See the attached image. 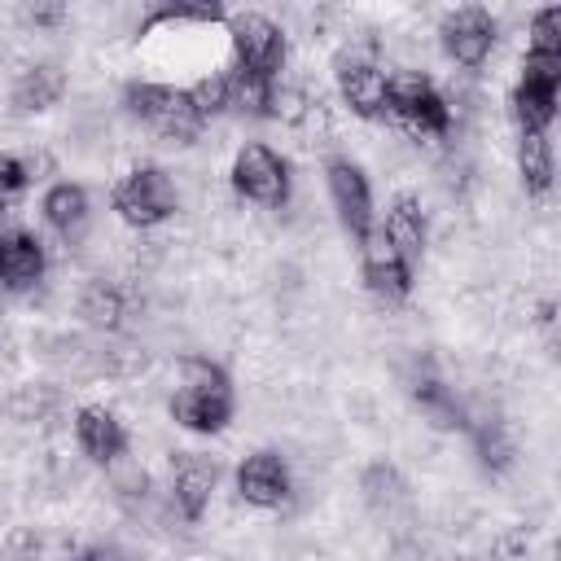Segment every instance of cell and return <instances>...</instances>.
<instances>
[{
	"label": "cell",
	"instance_id": "d4e9b609",
	"mask_svg": "<svg viewBox=\"0 0 561 561\" xmlns=\"http://www.w3.org/2000/svg\"><path fill=\"white\" fill-rule=\"evenodd\" d=\"M526 53H548V57H561V9L548 4L530 18V48Z\"/></svg>",
	"mask_w": 561,
	"mask_h": 561
},
{
	"label": "cell",
	"instance_id": "9a60e30c",
	"mask_svg": "<svg viewBox=\"0 0 561 561\" xmlns=\"http://www.w3.org/2000/svg\"><path fill=\"white\" fill-rule=\"evenodd\" d=\"M48 259L39 237H31L26 228H9L0 232V285L4 289H31L44 276Z\"/></svg>",
	"mask_w": 561,
	"mask_h": 561
},
{
	"label": "cell",
	"instance_id": "6da1fadb",
	"mask_svg": "<svg viewBox=\"0 0 561 561\" xmlns=\"http://www.w3.org/2000/svg\"><path fill=\"white\" fill-rule=\"evenodd\" d=\"M232 408H237L232 381L219 364H210L202 355L180 359V377H175V390H171L175 425H184L193 434H219L232 421Z\"/></svg>",
	"mask_w": 561,
	"mask_h": 561
},
{
	"label": "cell",
	"instance_id": "2e32d148",
	"mask_svg": "<svg viewBox=\"0 0 561 561\" xmlns=\"http://www.w3.org/2000/svg\"><path fill=\"white\" fill-rule=\"evenodd\" d=\"M39 210H44L48 228H53L61 241H79V237L88 232V219H92V206H88L83 184H70V180H57V184L44 193Z\"/></svg>",
	"mask_w": 561,
	"mask_h": 561
},
{
	"label": "cell",
	"instance_id": "ffe728a7",
	"mask_svg": "<svg viewBox=\"0 0 561 561\" xmlns=\"http://www.w3.org/2000/svg\"><path fill=\"white\" fill-rule=\"evenodd\" d=\"M79 316H83L92 329H105V333L123 329V316H127V294H123V285L110 280V276H92V280L83 285V294H79Z\"/></svg>",
	"mask_w": 561,
	"mask_h": 561
},
{
	"label": "cell",
	"instance_id": "f1b7e54d",
	"mask_svg": "<svg viewBox=\"0 0 561 561\" xmlns=\"http://www.w3.org/2000/svg\"><path fill=\"white\" fill-rule=\"evenodd\" d=\"M26 18H31V22H57V18H61V4H35Z\"/></svg>",
	"mask_w": 561,
	"mask_h": 561
},
{
	"label": "cell",
	"instance_id": "ba28073f",
	"mask_svg": "<svg viewBox=\"0 0 561 561\" xmlns=\"http://www.w3.org/2000/svg\"><path fill=\"white\" fill-rule=\"evenodd\" d=\"M438 39H443V53L456 61V66H482L495 48V18L486 9H456L443 18L438 26Z\"/></svg>",
	"mask_w": 561,
	"mask_h": 561
},
{
	"label": "cell",
	"instance_id": "ac0fdd59",
	"mask_svg": "<svg viewBox=\"0 0 561 561\" xmlns=\"http://www.w3.org/2000/svg\"><path fill=\"white\" fill-rule=\"evenodd\" d=\"M61 92H66V75H61L57 61H31V66L18 70V79H13V105H18L22 114H44V110H53V105L61 101Z\"/></svg>",
	"mask_w": 561,
	"mask_h": 561
},
{
	"label": "cell",
	"instance_id": "4316f807",
	"mask_svg": "<svg viewBox=\"0 0 561 561\" xmlns=\"http://www.w3.org/2000/svg\"><path fill=\"white\" fill-rule=\"evenodd\" d=\"M53 408H57V394H53L48 386H22L18 399H13V412H18L22 421H35V416H44V412H53Z\"/></svg>",
	"mask_w": 561,
	"mask_h": 561
},
{
	"label": "cell",
	"instance_id": "484cf974",
	"mask_svg": "<svg viewBox=\"0 0 561 561\" xmlns=\"http://www.w3.org/2000/svg\"><path fill=\"white\" fill-rule=\"evenodd\" d=\"M26 184H31V167L18 153H0V206L18 202Z\"/></svg>",
	"mask_w": 561,
	"mask_h": 561
},
{
	"label": "cell",
	"instance_id": "83f0119b",
	"mask_svg": "<svg viewBox=\"0 0 561 561\" xmlns=\"http://www.w3.org/2000/svg\"><path fill=\"white\" fill-rule=\"evenodd\" d=\"M75 561H131L123 548H114V543H92V548H83Z\"/></svg>",
	"mask_w": 561,
	"mask_h": 561
},
{
	"label": "cell",
	"instance_id": "e0dca14e",
	"mask_svg": "<svg viewBox=\"0 0 561 561\" xmlns=\"http://www.w3.org/2000/svg\"><path fill=\"white\" fill-rule=\"evenodd\" d=\"M377 228H381V237H386L408 263L421 259V250H425V232H430V228H425V210H421V202H416L412 193H399Z\"/></svg>",
	"mask_w": 561,
	"mask_h": 561
},
{
	"label": "cell",
	"instance_id": "7c38bea8",
	"mask_svg": "<svg viewBox=\"0 0 561 561\" xmlns=\"http://www.w3.org/2000/svg\"><path fill=\"white\" fill-rule=\"evenodd\" d=\"M237 491L254 508H280L289 500V491H294L289 465L276 451H254V456H245L237 465Z\"/></svg>",
	"mask_w": 561,
	"mask_h": 561
},
{
	"label": "cell",
	"instance_id": "7a4b0ae2",
	"mask_svg": "<svg viewBox=\"0 0 561 561\" xmlns=\"http://www.w3.org/2000/svg\"><path fill=\"white\" fill-rule=\"evenodd\" d=\"M127 110L171 145H188L202 131V114L193 110L188 88H175V83H149V79L127 83Z\"/></svg>",
	"mask_w": 561,
	"mask_h": 561
},
{
	"label": "cell",
	"instance_id": "cb8c5ba5",
	"mask_svg": "<svg viewBox=\"0 0 561 561\" xmlns=\"http://www.w3.org/2000/svg\"><path fill=\"white\" fill-rule=\"evenodd\" d=\"M359 491H364V500H368V508H377V513H390L399 500H403V473L390 465V460H377V465H368L364 469V478H359Z\"/></svg>",
	"mask_w": 561,
	"mask_h": 561
},
{
	"label": "cell",
	"instance_id": "7402d4cb",
	"mask_svg": "<svg viewBox=\"0 0 561 561\" xmlns=\"http://www.w3.org/2000/svg\"><path fill=\"white\" fill-rule=\"evenodd\" d=\"M517 171H522V184L526 193H548L552 188V175H557V162H552V145L543 131H522L517 140Z\"/></svg>",
	"mask_w": 561,
	"mask_h": 561
},
{
	"label": "cell",
	"instance_id": "3957f363",
	"mask_svg": "<svg viewBox=\"0 0 561 561\" xmlns=\"http://www.w3.org/2000/svg\"><path fill=\"white\" fill-rule=\"evenodd\" d=\"M175 206H180V193L162 167H131L114 184V210L131 228H158L175 215Z\"/></svg>",
	"mask_w": 561,
	"mask_h": 561
},
{
	"label": "cell",
	"instance_id": "5bb4252c",
	"mask_svg": "<svg viewBox=\"0 0 561 561\" xmlns=\"http://www.w3.org/2000/svg\"><path fill=\"white\" fill-rule=\"evenodd\" d=\"M408 394H412V403L421 408V416H425L434 430H465L469 408L451 394V386H447L438 373L416 368V373L408 377Z\"/></svg>",
	"mask_w": 561,
	"mask_h": 561
},
{
	"label": "cell",
	"instance_id": "603a6c76",
	"mask_svg": "<svg viewBox=\"0 0 561 561\" xmlns=\"http://www.w3.org/2000/svg\"><path fill=\"white\" fill-rule=\"evenodd\" d=\"M465 430L473 434L478 460H482L491 473H504V469L513 465V438H508V430H504L495 416H465Z\"/></svg>",
	"mask_w": 561,
	"mask_h": 561
},
{
	"label": "cell",
	"instance_id": "9c48e42d",
	"mask_svg": "<svg viewBox=\"0 0 561 561\" xmlns=\"http://www.w3.org/2000/svg\"><path fill=\"white\" fill-rule=\"evenodd\" d=\"M337 96L355 118H386L390 114V92H386V70L364 57H342L337 61Z\"/></svg>",
	"mask_w": 561,
	"mask_h": 561
},
{
	"label": "cell",
	"instance_id": "5b68a950",
	"mask_svg": "<svg viewBox=\"0 0 561 561\" xmlns=\"http://www.w3.org/2000/svg\"><path fill=\"white\" fill-rule=\"evenodd\" d=\"M224 35H228V53L232 66L254 70L263 79H276L285 66V31L263 18V13H232L224 18Z\"/></svg>",
	"mask_w": 561,
	"mask_h": 561
},
{
	"label": "cell",
	"instance_id": "8fae6325",
	"mask_svg": "<svg viewBox=\"0 0 561 561\" xmlns=\"http://www.w3.org/2000/svg\"><path fill=\"white\" fill-rule=\"evenodd\" d=\"M359 259H364V280H368V289L377 298H386V302L408 298V289H412V263L381 237V228H373L359 241Z\"/></svg>",
	"mask_w": 561,
	"mask_h": 561
},
{
	"label": "cell",
	"instance_id": "52a82bcc",
	"mask_svg": "<svg viewBox=\"0 0 561 561\" xmlns=\"http://www.w3.org/2000/svg\"><path fill=\"white\" fill-rule=\"evenodd\" d=\"M324 180H329V197H333V210H337L342 228L351 232V241H364L373 232V188H368V175L351 158H329Z\"/></svg>",
	"mask_w": 561,
	"mask_h": 561
},
{
	"label": "cell",
	"instance_id": "277c9868",
	"mask_svg": "<svg viewBox=\"0 0 561 561\" xmlns=\"http://www.w3.org/2000/svg\"><path fill=\"white\" fill-rule=\"evenodd\" d=\"M557 96H561V57L548 53H526L522 79L513 88V118L522 131H543L557 118Z\"/></svg>",
	"mask_w": 561,
	"mask_h": 561
},
{
	"label": "cell",
	"instance_id": "44dd1931",
	"mask_svg": "<svg viewBox=\"0 0 561 561\" xmlns=\"http://www.w3.org/2000/svg\"><path fill=\"white\" fill-rule=\"evenodd\" d=\"M390 118H399L403 131H412L421 140H438V136L451 131V105H447V96H438V88L416 96V101H408V105H394Z\"/></svg>",
	"mask_w": 561,
	"mask_h": 561
},
{
	"label": "cell",
	"instance_id": "4fadbf2b",
	"mask_svg": "<svg viewBox=\"0 0 561 561\" xmlns=\"http://www.w3.org/2000/svg\"><path fill=\"white\" fill-rule=\"evenodd\" d=\"M75 438L83 447L88 460L96 465H114L123 451H127V430L123 421L110 412V408H96V403H83L75 412Z\"/></svg>",
	"mask_w": 561,
	"mask_h": 561
},
{
	"label": "cell",
	"instance_id": "d6986e66",
	"mask_svg": "<svg viewBox=\"0 0 561 561\" xmlns=\"http://www.w3.org/2000/svg\"><path fill=\"white\" fill-rule=\"evenodd\" d=\"M272 92H276V79H263V75L241 70V66L228 61V70H224V96H228V110L232 114L267 118L272 114Z\"/></svg>",
	"mask_w": 561,
	"mask_h": 561
},
{
	"label": "cell",
	"instance_id": "8992f818",
	"mask_svg": "<svg viewBox=\"0 0 561 561\" xmlns=\"http://www.w3.org/2000/svg\"><path fill=\"white\" fill-rule=\"evenodd\" d=\"M232 188H237V197H245L254 206H285V197H289V167H285V158L276 149L250 140L232 158Z\"/></svg>",
	"mask_w": 561,
	"mask_h": 561
},
{
	"label": "cell",
	"instance_id": "30bf717a",
	"mask_svg": "<svg viewBox=\"0 0 561 561\" xmlns=\"http://www.w3.org/2000/svg\"><path fill=\"white\" fill-rule=\"evenodd\" d=\"M219 482V465L202 451H180L171 465V504L180 508L184 522H202V513L210 508Z\"/></svg>",
	"mask_w": 561,
	"mask_h": 561
}]
</instances>
